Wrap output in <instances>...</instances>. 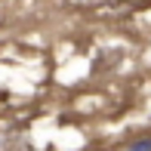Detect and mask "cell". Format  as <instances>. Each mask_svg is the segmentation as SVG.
<instances>
[{"mask_svg":"<svg viewBox=\"0 0 151 151\" xmlns=\"http://www.w3.org/2000/svg\"><path fill=\"white\" fill-rule=\"evenodd\" d=\"M129 151H151V139H148V142H139V145H133Z\"/></svg>","mask_w":151,"mask_h":151,"instance_id":"cell-1","label":"cell"}]
</instances>
